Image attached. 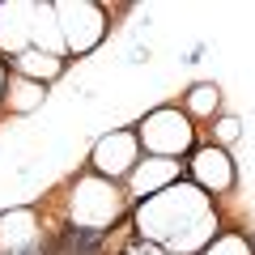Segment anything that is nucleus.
I'll list each match as a JSON object with an SVG mask.
<instances>
[{"label":"nucleus","mask_w":255,"mask_h":255,"mask_svg":"<svg viewBox=\"0 0 255 255\" xmlns=\"http://www.w3.org/2000/svg\"><path fill=\"white\" fill-rule=\"evenodd\" d=\"M68 209H73V221L81 230L102 234V230L124 213V196L115 191L111 179H102V174H85V179L73 183V200H68Z\"/></svg>","instance_id":"f03ea898"},{"label":"nucleus","mask_w":255,"mask_h":255,"mask_svg":"<svg viewBox=\"0 0 255 255\" xmlns=\"http://www.w3.org/2000/svg\"><path fill=\"white\" fill-rule=\"evenodd\" d=\"M4 102H9V111H34L43 102V85L30 81V77H13L4 85Z\"/></svg>","instance_id":"f8f14e48"},{"label":"nucleus","mask_w":255,"mask_h":255,"mask_svg":"<svg viewBox=\"0 0 255 255\" xmlns=\"http://www.w3.org/2000/svg\"><path fill=\"white\" fill-rule=\"evenodd\" d=\"M145 255H157V251H149V247H145Z\"/></svg>","instance_id":"f3484780"},{"label":"nucleus","mask_w":255,"mask_h":255,"mask_svg":"<svg viewBox=\"0 0 255 255\" xmlns=\"http://www.w3.org/2000/svg\"><path fill=\"white\" fill-rule=\"evenodd\" d=\"M136 226L145 238H153L166 251H179V255L213 243V234H217V217H213L209 196L191 183H174L162 196L145 200L136 213Z\"/></svg>","instance_id":"f257e3e1"},{"label":"nucleus","mask_w":255,"mask_h":255,"mask_svg":"<svg viewBox=\"0 0 255 255\" xmlns=\"http://www.w3.org/2000/svg\"><path fill=\"white\" fill-rule=\"evenodd\" d=\"M136 136L145 140V149H153V157H179L191 149V119L179 115L174 107H162L140 124Z\"/></svg>","instance_id":"7ed1b4c3"},{"label":"nucleus","mask_w":255,"mask_h":255,"mask_svg":"<svg viewBox=\"0 0 255 255\" xmlns=\"http://www.w3.org/2000/svg\"><path fill=\"white\" fill-rule=\"evenodd\" d=\"M234 136H238V119H217V140L221 145H230Z\"/></svg>","instance_id":"2eb2a0df"},{"label":"nucleus","mask_w":255,"mask_h":255,"mask_svg":"<svg viewBox=\"0 0 255 255\" xmlns=\"http://www.w3.org/2000/svg\"><path fill=\"white\" fill-rule=\"evenodd\" d=\"M34 47L47 51V55L68 51L64 30H60V17H55V4H34Z\"/></svg>","instance_id":"9d476101"},{"label":"nucleus","mask_w":255,"mask_h":255,"mask_svg":"<svg viewBox=\"0 0 255 255\" xmlns=\"http://www.w3.org/2000/svg\"><path fill=\"white\" fill-rule=\"evenodd\" d=\"M38 243V221H34V213L30 209H13V213H4L0 217V247L4 251H26V247H34Z\"/></svg>","instance_id":"1a4fd4ad"},{"label":"nucleus","mask_w":255,"mask_h":255,"mask_svg":"<svg viewBox=\"0 0 255 255\" xmlns=\"http://www.w3.org/2000/svg\"><path fill=\"white\" fill-rule=\"evenodd\" d=\"M0 98H4V73H0Z\"/></svg>","instance_id":"dca6fc26"},{"label":"nucleus","mask_w":255,"mask_h":255,"mask_svg":"<svg viewBox=\"0 0 255 255\" xmlns=\"http://www.w3.org/2000/svg\"><path fill=\"white\" fill-rule=\"evenodd\" d=\"M209 255H251V247H247L238 234H221V238L209 243Z\"/></svg>","instance_id":"4468645a"},{"label":"nucleus","mask_w":255,"mask_h":255,"mask_svg":"<svg viewBox=\"0 0 255 255\" xmlns=\"http://www.w3.org/2000/svg\"><path fill=\"white\" fill-rule=\"evenodd\" d=\"M140 166V136L136 132H111V136H102L98 145H94V174H102V179H124V174H132Z\"/></svg>","instance_id":"39448f33"},{"label":"nucleus","mask_w":255,"mask_h":255,"mask_svg":"<svg viewBox=\"0 0 255 255\" xmlns=\"http://www.w3.org/2000/svg\"><path fill=\"white\" fill-rule=\"evenodd\" d=\"M191 174H196V183H200L204 191H226L230 183H234V166H230V157H226L221 145L196 149V157H191Z\"/></svg>","instance_id":"6e6552de"},{"label":"nucleus","mask_w":255,"mask_h":255,"mask_svg":"<svg viewBox=\"0 0 255 255\" xmlns=\"http://www.w3.org/2000/svg\"><path fill=\"white\" fill-rule=\"evenodd\" d=\"M55 17H60V30H64L68 51H77V55H85L102 34H107V17H102V9H98V4H90V0L55 4Z\"/></svg>","instance_id":"20e7f679"},{"label":"nucleus","mask_w":255,"mask_h":255,"mask_svg":"<svg viewBox=\"0 0 255 255\" xmlns=\"http://www.w3.org/2000/svg\"><path fill=\"white\" fill-rule=\"evenodd\" d=\"M13 68H17V77H30V81L47 85V81H55V77L64 73V60L60 55L38 51V47H30V51H21L17 60H13Z\"/></svg>","instance_id":"9b49d317"},{"label":"nucleus","mask_w":255,"mask_h":255,"mask_svg":"<svg viewBox=\"0 0 255 255\" xmlns=\"http://www.w3.org/2000/svg\"><path fill=\"white\" fill-rule=\"evenodd\" d=\"M34 47V4H0V51H21Z\"/></svg>","instance_id":"423d86ee"},{"label":"nucleus","mask_w":255,"mask_h":255,"mask_svg":"<svg viewBox=\"0 0 255 255\" xmlns=\"http://www.w3.org/2000/svg\"><path fill=\"white\" fill-rule=\"evenodd\" d=\"M128 179H132V196L153 200V196H162L166 187H174V179H179V162H170V157H145Z\"/></svg>","instance_id":"0eeeda50"},{"label":"nucleus","mask_w":255,"mask_h":255,"mask_svg":"<svg viewBox=\"0 0 255 255\" xmlns=\"http://www.w3.org/2000/svg\"><path fill=\"white\" fill-rule=\"evenodd\" d=\"M217 102H221L217 85H196V90L187 94V111H191V115H213Z\"/></svg>","instance_id":"ddd939ff"}]
</instances>
